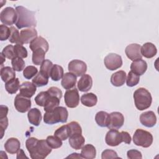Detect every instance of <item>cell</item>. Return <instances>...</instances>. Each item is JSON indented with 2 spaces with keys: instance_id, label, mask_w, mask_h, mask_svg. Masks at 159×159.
<instances>
[{
  "instance_id": "32",
  "label": "cell",
  "mask_w": 159,
  "mask_h": 159,
  "mask_svg": "<svg viewBox=\"0 0 159 159\" xmlns=\"http://www.w3.org/2000/svg\"><path fill=\"white\" fill-rule=\"evenodd\" d=\"M109 114L105 111L98 112L95 116V120L97 124L101 127H107L109 122Z\"/></svg>"
},
{
  "instance_id": "30",
  "label": "cell",
  "mask_w": 159,
  "mask_h": 159,
  "mask_svg": "<svg viewBox=\"0 0 159 159\" xmlns=\"http://www.w3.org/2000/svg\"><path fill=\"white\" fill-rule=\"evenodd\" d=\"M46 52L43 48H37L32 52V63L35 65H40L45 60Z\"/></svg>"
},
{
  "instance_id": "23",
  "label": "cell",
  "mask_w": 159,
  "mask_h": 159,
  "mask_svg": "<svg viewBox=\"0 0 159 159\" xmlns=\"http://www.w3.org/2000/svg\"><path fill=\"white\" fill-rule=\"evenodd\" d=\"M29 48L32 52L37 48H43L47 52L48 50L49 45L48 42L43 37L39 36L30 43Z\"/></svg>"
},
{
  "instance_id": "9",
  "label": "cell",
  "mask_w": 159,
  "mask_h": 159,
  "mask_svg": "<svg viewBox=\"0 0 159 159\" xmlns=\"http://www.w3.org/2000/svg\"><path fill=\"white\" fill-rule=\"evenodd\" d=\"M64 101L66 106L69 108L77 107L80 102V95L76 88L67 90L64 95Z\"/></svg>"
},
{
  "instance_id": "36",
  "label": "cell",
  "mask_w": 159,
  "mask_h": 159,
  "mask_svg": "<svg viewBox=\"0 0 159 159\" xmlns=\"http://www.w3.org/2000/svg\"><path fill=\"white\" fill-rule=\"evenodd\" d=\"M49 98H50V94L47 92V91H42L36 96L34 100L35 103L38 106L44 107L47 104Z\"/></svg>"
},
{
  "instance_id": "47",
  "label": "cell",
  "mask_w": 159,
  "mask_h": 159,
  "mask_svg": "<svg viewBox=\"0 0 159 159\" xmlns=\"http://www.w3.org/2000/svg\"><path fill=\"white\" fill-rule=\"evenodd\" d=\"M119 158L116 152L113 150L111 149H106L104 150L101 154V158L102 159H106V158Z\"/></svg>"
},
{
  "instance_id": "18",
  "label": "cell",
  "mask_w": 159,
  "mask_h": 159,
  "mask_svg": "<svg viewBox=\"0 0 159 159\" xmlns=\"http://www.w3.org/2000/svg\"><path fill=\"white\" fill-rule=\"evenodd\" d=\"M93 86V79L89 75L84 74L81 76L78 82V90L81 92H87L91 89Z\"/></svg>"
},
{
  "instance_id": "14",
  "label": "cell",
  "mask_w": 159,
  "mask_h": 159,
  "mask_svg": "<svg viewBox=\"0 0 159 159\" xmlns=\"http://www.w3.org/2000/svg\"><path fill=\"white\" fill-rule=\"evenodd\" d=\"M140 122L147 127H152L157 123L156 115L152 111L144 112L140 116Z\"/></svg>"
},
{
  "instance_id": "39",
  "label": "cell",
  "mask_w": 159,
  "mask_h": 159,
  "mask_svg": "<svg viewBox=\"0 0 159 159\" xmlns=\"http://www.w3.org/2000/svg\"><path fill=\"white\" fill-rule=\"evenodd\" d=\"M46 141L48 143V145L52 148H58L61 147L63 143L61 139H60L58 137L56 136H52L50 135L47 137Z\"/></svg>"
},
{
  "instance_id": "40",
  "label": "cell",
  "mask_w": 159,
  "mask_h": 159,
  "mask_svg": "<svg viewBox=\"0 0 159 159\" xmlns=\"http://www.w3.org/2000/svg\"><path fill=\"white\" fill-rule=\"evenodd\" d=\"M11 65L15 71H21L24 69L25 61L22 58L17 57L11 60Z\"/></svg>"
},
{
  "instance_id": "41",
  "label": "cell",
  "mask_w": 159,
  "mask_h": 159,
  "mask_svg": "<svg viewBox=\"0 0 159 159\" xmlns=\"http://www.w3.org/2000/svg\"><path fill=\"white\" fill-rule=\"evenodd\" d=\"M53 63L52 62L49 60H45L40 65V71L47 76V77H50V73L51 69L53 66Z\"/></svg>"
},
{
  "instance_id": "2",
  "label": "cell",
  "mask_w": 159,
  "mask_h": 159,
  "mask_svg": "<svg viewBox=\"0 0 159 159\" xmlns=\"http://www.w3.org/2000/svg\"><path fill=\"white\" fill-rule=\"evenodd\" d=\"M16 11L17 15L16 26L17 29H20L24 27L34 28L36 26L37 21L34 11L21 6H17Z\"/></svg>"
},
{
  "instance_id": "15",
  "label": "cell",
  "mask_w": 159,
  "mask_h": 159,
  "mask_svg": "<svg viewBox=\"0 0 159 159\" xmlns=\"http://www.w3.org/2000/svg\"><path fill=\"white\" fill-rule=\"evenodd\" d=\"M37 86L31 82L25 81L22 83L19 88L20 94L24 97L30 98L35 93L37 90Z\"/></svg>"
},
{
  "instance_id": "12",
  "label": "cell",
  "mask_w": 159,
  "mask_h": 159,
  "mask_svg": "<svg viewBox=\"0 0 159 159\" xmlns=\"http://www.w3.org/2000/svg\"><path fill=\"white\" fill-rule=\"evenodd\" d=\"M124 117L119 112H112L109 115V122L107 127L109 129H119L124 124Z\"/></svg>"
},
{
  "instance_id": "48",
  "label": "cell",
  "mask_w": 159,
  "mask_h": 159,
  "mask_svg": "<svg viewBox=\"0 0 159 159\" xmlns=\"http://www.w3.org/2000/svg\"><path fill=\"white\" fill-rule=\"evenodd\" d=\"M127 158L130 159H134V158H142V155L140 151L135 149H132L130 150H128L127 152Z\"/></svg>"
},
{
  "instance_id": "4",
  "label": "cell",
  "mask_w": 159,
  "mask_h": 159,
  "mask_svg": "<svg viewBox=\"0 0 159 159\" xmlns=\"http://www.w3.org/2000/svg\"><path fill=\"white\" fill-rule=\"evenodd\" d=\"M135 106L139 111H143L150 107L152 97L150 93L144 88H139L134 93Z\"/></svg>"
},
{
  "instance_id": "53",
  "label": "cell",
  "mask_w": 159,
  "mask_h": 159,
  "mask_svg": "<svg viewBox=\"0 0 159 159\" xmlns=\"http://www.w3.org/2000/svg\"><path fill=\"white\" fill-rule=\"evenodd\" d=\"M66 158H82V157H81V154L80 155V153H71L70 155L68 156Z\"/></svg>"
},
{
  "instance_id": "3",
  "label": "cell",
  "mask_w": 159,
  "mask_h": 159,
  "mask_svg": "<svg viewBox=\"0 0 159 159\" xmlns=\"http://www.w3.org/2000/svg\"><path fill=\"white\" fill-rule=\"evenodd\" d=\"M68 112L67 109L62 106H58L53 111L46 112L43 116V122L49 125L58 122L65 123L67 121Z\"/></svg>"
},
{
  "instance_id": "38",
  "label": "cell",
  "mask_w": 159,
  "mask_h": 159,
  "mask_svg": "<svg viewBox=\"0 0 159 159\" xmlns=\"http://www.w3.org/2000/svg\"><path fill=\"white\" fill-rule=\"evenodd\" d=\"M140 81V76L134 73L132 71L128 73L127 78L126 79V84L129 87H133L136 86Z\"/></svg>"
},
{
  "instance_id": "5",
  "label": "cell",
  "mask_w": 159,
  "mask_h": 159,
  "mask_svg": "<svg viewBox=\"0 0 159 159\" xmlns=\"http://www.w3.org/2000/svg\"><path fill=\"white\" fill-rule=\"evenodd\" d=\"M131 140L130 134L125 131L119 132L117 130L111 129L109 130L105 137V142L107 145L116 147L120 144L122 142L129 143Z\"/></svg>"
},
{
  "instance_id": "31",
  "label": "cell",
  "mask_w": 159,
  "mask_h": 159,
  "mask_svg": "<svg viewBox=\"0 0 159 159\" xmlns=\"http://www.w3.org/2000/svg\"><path fill=\"white\" fill-rule=\"evenodd\" d=\"M19 88L20 83L19 78H17L12 79L5 83V89L6 91L11 94L16 93L19 89Z\"/></svg>"
},
{
  "instance_id": "45",
  "label": "cell",
  "mask_w": 159,
  "mask_h": 159,
  "mask_svg": "<svg viewBox=\"0 0 159 159\" xmlns=\"http://www.w3.org/2000/svg\"><path fill=\"white\" fill-rule=\"evenodd\" d=\"M11 35V30L7 26L4 24L0 25V40L1 41L6 40L9 38Z\"/></svg>"
},
{
  "instance_id": "44",
  "label": "cell",
  "mask_w": 159,
  "mask_h": 159,
  "mask_svg": "<svg viewBox=\"0 0 159 159\" xmlns=\"http://www.w3.org/2000/svg\"><path fill=\"white\" fill-rule=\"evenodd\" d=\"M14 52L16 57L24 58L27 57L28 53L27 49L20 44H16L14 46Z\"/></svg>"
},
{
  "instance_id": "24",
  "label": "cell",
  "mask_w": 159,
  "mask_h": 159,
  "mask_svg": "<svg viewBox=\"0 0 159 159\" xmlns=\"http://www.w3.org/2000/svg\"><path fill=\"white\" fill-rule=\"evenodd\" d=\"M27 117L30 124L35 126H39L40 125L42 118L41 111L36 107L30 109L29 111Z\"/></svg>"
},
{
  "instance_id": "19",
  "label": "cell",
  "mask_w": 159,
  "mask_h": 159,
  "mask_svg": "<svg viewBox=\"0 0 159 159\" xmlns=\"http://www.w3.org/2000/svg\"><path fill=\"white\" fill-rule=\"evenodd\" d=\"M76 76L70 72L66 73L63 75L61 82L62 87L65 89H71L74 88L76 83Z\"/></svg>"
},
{
  "instance_id": "8",
  "label": "cell",
  "mask_w": 159,
  "mask_h": 159,
  "mask_svg": "<svg viewBox=\"0 0 159 159\" xmlns=\"http://www.w3.org/2000/svg\"><path fill=\"white\" fill-rule=\"evenodd\" d=\"M17 18L16 11L11 7H7L3 9L0 13L1 22L4 25H12L16 24Z\"/></svg>"
},
{
  "instance_id": "49",
  "label": "cell",
  "mask_w": 159,
  "mask_h": 159,
  "mask_svg": "<svg viewBox=\"0 0 159 159\" xmlns=\"http://www.w3.org/2000/svg\"><path fill=\"white\" fill-rule=\"evenodd\" d=\"M47 92L53 96H57L60 99L61 98L62 94H63L61 89H60L58 88L55 87V86H52V87H50V88H48L47 90Z\"/></svg>"
},
{
  "instance_id": "1",
  "label": "cell",
  "mask_w": 159,
  "mask_h": 159,
  "mask_svg": "<svg viewBox=\"0 0 159 159\" xmlns=\"http://www.w3.org/2000/svg\"><path fill=\"white\" fill-rule=\"evenodd\" d=\"M26 148L32 159L45 158L52 152V148L45 140H38L35 137H30L26 140Z\"/></svg>"
},
{
  "instance_id": "34",
  "label": "cell",
  "mask_w": 159,
  "mask_h": 159,
  "mask_svg": "<svg viewBox=\"0 0 159 159\" xmlns=\"http://www.w3.org/2000/svg\"><path fill=\"white\" fill-rule=\"evenodd\" d=\"M60 99L59 98L50 94V98L47 104L43 107L44 111L45 112H50L53 111L54 109H55L58 106V105L60 104Z\"/></svg>"
},
{
  "instance_id": "42",
  "label": "cell",
  "mask_w": 159,
  "mask_h": 159,
  "mask_svg": "<svg viewBox=\"0 0 159 159\" xmlns=\"http://www.w3.org/2000/svg\"><path fill=\"white\" fill-rule=\"evenodd\" d=\"M38 73V70L34 66H28L23 70V76L25 78L30 80Z\"/></svg>"
},
{
  "instance_id": "16",
  "label": "cell",
  "mask_w": 159,
  "mask_h": 159,
  "mask_svg": "<svg viewBox=\"0 0 159 159\" xmlns=\"http://www.w3.org/2000/svg\"><path fill=\"white\" fill-rule=\"evenodd\" d=\"M20 37L22 44L30 43L34 39L37 37V32L34 28H28L21 30Z\"/></svg>"
},
{
  "instance_id": "51",
  "label": "cell",
  "mask_w": 159,
  "mask_h": 159,
  "mask_svg": "<svg viewBox=\"0 0 159 159\" xmlns=\"http://www.w3.org/2000/svg\"><path fill=\"white\" fill-rule=\"evenodd\" d=\"M8 107L6 106L1 105V109H0V119L4 118L7 117V114L8 113Z\"/></svg>"
},
{
  "instance_id": "6",
  "label": "cell",
  "mask_w": 159,
  "mask_h": 159,
  "mask_svg": "<svg viewBox=\"0 0 159 159\" xmlns=\"http://www.w3.org/2000/svg\"><path fill=\"white\" fill-rule=\"evenodd\" d=\"M153 138L152 134L143 129H138L133 135V142L137 146L148 148L153 143Z\"/></svg>"
},
{
  "instance_id": "7",
  "label": "cell",
  "mask_w": 159,
  "mask_h": 159,
  "mask_svg": "<svg viewBox=\"0 0 159 159\" xmlns=\"http://www.w3.org/2000/svg\"><path fill=\"white\" fill-rule=\"evenodd\" d=\"M104 63L106 68L113 71L122 66V59L120 55L114 53H111L105 57Z\"/></svg>"
},
{
  "instance_id": "35",
  "label": "cell",
  "mask_w": 159,
  "mask_h": 159,
  "mask_svg": "<svg viewBox=\"0 0 159 159\" xmlns=\"http://www.w3.org/2000/svg\"><path fill=\"white\" fill-rule=\"evenodd\" d=\"M32 83L37 87H42L45 86L48 83V77L39 71L33 78Z\"/></svg>"
},
{
  "instance_id": "37",
  "label": "cell",
  "mask_w": 159,
  "mask_h": 159,
  "mask_svg": "<svg viewBox=\"0 0 159 159\" xmlns=\"http://www.w3.org/2000/svg\"><path fill=\"white\" fill-rule=\"evenodd\" d=\"M10 30H11V35L9 38V41L12 43L22 45L20 41V33L18 29L14 26H11L10 27Z\"/></svg>"
},
{
  "instance_id": "46",
  "label": "cell",
  "mask_w": 159,
  "mask_h": 159,
  "mask_svg": "<svg viewBox=\"0 0 159 159\" xmlns=\"http://www.w3.org/2000/svg\"><path fill=\"white\" fill-rule=\"evenodd\" d=\"M68 125H69L70 131H71L70 135H71L73 134H82V129H81V127L78 122H77L76 121H72V122H70L69 124H68Z\"/></svg>"
},
{
  "instance_id": "43",
  "label": "cell",
  "mask_w": 159,
  "mask_h": 159,
  "mask_svg": "<svg viewBox=\"0 0 159 159\" xmlns=\"http://www.w3.org/2000/svg\"><path fill=\"white\" fill-rule=\"evenodd\" d=\"M1 53L4 57L10 60H12L13 58L17 57L14 52V47L12 45H8L5 47L3 48Z\"/></svg>"
},
{
  "instance_id": "21",
  "label": "cell",
  "mask_w": 159,
  "mask_h": 159,
  "mask_svg": "<svg viewBox=\"0 0 159 159\" xmlns=\"http://www.w3.org/2000/svg\"><path fill=\"white\" fill-rule=\"evenodd\" d=\"M140 52L142 57L147 58H151L156 55L157 49L153 43L151 42H147L141 47Z\"/></svg>"
},
{
  "instance_id": "10",
  "label": "cell",
  "mask_w": 159,
  "mask_h": 159,
  "mask_svg": "<svg viewBox=\"0 0 159 159\" xmlns=\"http://www.w3.org/2000/svg\"><path fill=\"white\" fill-rule=\"evenodd\" d=\"M68 69L69 71L76 76H80L85 74L87 71V65L83 61L80 60H73L68 63Z\"/></svg>"
},
{
  "instance_id": "27",
  "label": "cell",
  "mask_w": 159,
  "mask_h": 159,
  "mask_svg": "<svg viewBox=\"0 0 159 159\" xmlns=\"http://www.w3.org/2000/svg\"><path fill=\"white\" fill-rule=\"evenodd\" d=\"M81 155L83 158L93 159L96 156V148L91 144H86L81 148Z\"/></svg>"
},
{
  "instance_id": "26",
  "label": "cell",
  "mask_w": 159,
  "mask_h": 159,
  "mask_svg": "<svg viewBox=\"0 0 159 159\" xmlns=\"http://www.w3.org/2000/svg\"><path fill=\"white\" fill-rule=\"evenodd\" d=\"M81 103L87 107H93L98 102V98L96 94L93 93H88L84 94L81 97Z\"/></svg>"
},
{
  "instance_id": "11",
  "label": "cell",
  "mask_w": 159,
  "mask_h": 159,
  "mask_svg": "<svg viewBox=\"0 0 159 159\" xmlns=\"http://www.w3.org/2000/svg\"><path fill=\"white\" fill-rule=\"evenodd\" d=\"M14 104L16 109L21 113L29 111L31 107V100L30 98L21 96L20 94L16 95Z\"/></svg>"
},
{
  "instance_id": "52",
  "label": "cell",
  "mask_w": 159,
  "mask_h": 159,
  "mask_svg": "<svg viewBox=\"0 0 159 159\" xmlns=\"http://www.w3.org/2000/svg\"><path fill=\"white\" fill-rule=\"evenodd\" d=\"M28 158L24 153L23 150L19 149V151L17 152V158Z\"/></svg>"
},
{
  "instance_id": "22",
  "label": "cell",
  "mask_w": 159,
  "mask_h": 159,
  "mask_svg": "<svg viewBox=\"0 0 159 159\" xmlns=\"http://www.w3.org/2000/svg\"><path fill=\"white\" fill-rule=\"evenodd\" d=\"M20 147V141L14 137H11L7 139L4 144V148L7 152L10 154L17 153Z\"/></svg>"
},
{
  "instance_id": "25",
  "label": "cell",
  "mask_w": 159,
  "mask_h": 159,
  "mask_svg": "<svg viewBox=\"0 0 159 159\" xmlns=\"http://www.w3.org/2000/svg\"><path fill=\"white\" fill-rule=\"evenodd\" d=\"M126 80V73L123 70H119L111 75V83L116 87H119L124 84Z\"/></svg>"
},
{
  "instance_id": "33",
  "label": "cell",
  "mask_w": 159,
  "mask_h": 159,
  "mask_svg": "<svg viewBox=\"0 0 159 159\" xmlns=\"http://www.w3.org/2000/svg\"><path fill=\"white\" fill-rule=\"evenodd\" d=\"M63 68L62 66L57 64L53 65L50 73V76L53 81H59L63 77Z\"/></svg>"
},
{
  "instance_id": "17",
  "label": "cell",
  "mask_w": 159,
  "mask_h": 159,
  "mask_svg": "<svg viewBox=\"0 0 159 159\" xmlns=\"http://www.w3.org/2000/svg\"><path fill=\"white\" fill-rule=\"evenodd\" d=\"M130 70L139 76L142 75L147 70V63L142 59L134 60L130 65Z\"/></svg>"
},
{
  "instance_id": "28",
  "label": "cell",
  "mask_w": 159,
  "mask_h": 159,
  "mask_svg": "<svg viewBox=\"0 0 159 159\" xmlns=\"http://www.w3.org/2000/svg\"><path fill=\"white\" fill-rule=\"evenodd\" d=\"M1 78L2 80L6 83L16 78L15 70L10 66H4L1 68Z\"/></svg>"
},
{
  "instance_id": "29",
  "label": "cell",
  "mask_w": 159,
  "mask_h": 159,
  "mask_svg": "<svg viewBox=\"0 0 159 159\" xmlns=\"http://www.w3.org/2000/svg\"><path fill=\"white\" fill-rule=\"evenodd\" d=\"M71 131L70 127L68 124L63 125L58 128L54 132V135L58 137L61 140H66L70 137Z\"/></svg>"
},
{
  "instance_id": "50",
  "label": "cell",
  "mask_w": 159,
  "mask_h": 159,
  "mask_svg": "<svg viewBox=\"0 0 159 159\" xmlns=\"http://www.w3.org/2000/svg\"><path fill=\"white\" fill-rule=\"evenodd\" d=\"M0 126L1 129V139L3 137L4 132L8 126V119L7 117L0 119Z\"/></svg>"
},
{
  "instance_id": "13",
  "label": "cell",
  "mask_w": 159,
  "mask_h": 159,
  "mask_svg": "<svg viewBox=\"0 0 159 159\" xmlns=\"http://www.w3.org/2000/svg\"><path fill=\"white\" fill-rule=\"evenodd\" d=\"M141 46L138 43H131L127 45L125 49V53L127 58L132 61L142 59L140 52Z\"/></svg>"
},
{
  "instance_id": "20",
  "label": "cell",
  "mask_w": 159,
  "mask_h": 159,
  "mask_svg": "<svg viewBox=\"0 0 159 159\" xmlns=\"http://www.w3.org/2000/svg\"><path fill=\"white\" fill-rule=\"evenodd\" d=\"M70 145L75 150H80L83 147L85 139L81 134H75L70 136L68 138Z\"/></svg>"
}]
</instances>
